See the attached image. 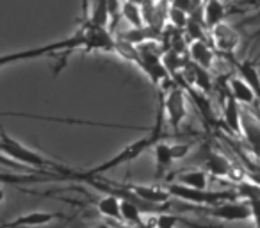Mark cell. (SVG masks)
I'll return each mask as SVG.
<instances>
[{
	"label": "cell",
	"instance_id": "1",
	"mask_svg": "<svg viewBox=\"0 0 260 228\" xmlns=\"http://www.w3.org/2000/svg\"><path fill=\"white\" fill-rule=\"evenodd\" d=\"M0 153L16 162L18 166H27L30 170H41L45 173H59L70 177V180H82V173H77L73 170L61 166L55 160L48 159V157L41 155V153L34 152L32 148L22 145L20 141L13 139L6 131L0 127Z\"/></svg>",
	"mask_w": 260,
	"mask_h": 228
},
{
	"label": "cell",
	"instance_id": "2",
	"mask_svg": "<svg viewBox=\"0 0 260 228\" xmlns=\"http://www.w3.org/2000/svg\"><path fill=\"white\" fill-rule=\"evenodd\" d=\"M162 125H164V109H162V102H160L159 116H157V123H155V127H153V131L150 132L148 136H145V138L138 139V141H134V143H130L128 146H125V148H123L121 152L116 153L114 157L104 160L102 164L91 168V170L84 171L82 182L87 180V178H96L98 175L105 173V171L114 170V168L125 166V164H128V162H134L138 157H141V153H145L146 150L153 148V145L162 139Z\"/></svg>",
	"mask_w": 260,
	"mask_h": 228
},
{
	"label": "cell",
	"instance_id": "3",
	"mask_svg": "<svg viewBox=\"0 0 260 228\" xmlns=\"http://www.w3.org/2000/svg\"><path fill=\"white\" fill-rule=\"evenodd\" d=\"M168 191H170L171 198L180 200L184 203H191V205H198V207H210V205H217V203L224 202V200H234L237 198V192L235 187L232 191H210V189H196V187H189V185L173 184L168 185Z\"/></svg>",
	"mask_w": 260,
	"mask_h": 228
},
{
	"label": "cell",
	"instance_id": "4",
	"mask_svg": "<svg viewBox=\"0 0 260 228\" xmlns=\"http://www.w3.org/2000/svg\"><path fill=\"white\" fill-rule=\"evenodd\" d=\"M160 102H162L164 118H166L168 125L175 132H178L185 118H187V94H185L184 87L173 82L170 89L162 91V100Z\"/></svg>",
	"mask_w": 260,
	"mask_h": 228
},
{
	"label": "cell",
	"instance_id": "5",
	"mask_svg": "<svg viewBox=\"0 0 260 228\" xmlns=\"http://www.w3.org/2000/svg\"><path fill=\"white\" fill-rule=\"evenodd\" d=\"M82 47V40H80V34L68 38V40L57 41V43H50L45 45V47H38V48H30V50H22V52H15V54H6L0 55V68L8 64H15L20 61H27V59H36V57H43V55H50L54 52H64V50H77V48Z\"/></svg>",
	"mask_w": 260,
	"mask_h": 228
},
{
	"label": "cell",
	"instance_id": "6",
	"mask_svg": "<svg viewBox=\"0 0 260 228\" xmlns=\"http://www.w3.org/2000/svg\"><path fill=\"white\" fill-rule=\"evenodd\" d=\"M207 216L216 217L219 221H226V223H246L251 221V210L246 200L234 198V200H224V202L217 203V205L210 207H200Z\"/></svg>",
	"mask_w": 260,
	"mask_h": 228
},
{
	"label": "cell",
	"instance_id": "7",
	"mask_svg": "<svg viewBox=\"0 0 260 228\" xmlns=\"http://www.w3.org/2000/svg\"><path fill=\"white\" fill-rule=\"evenodd\" d=\"M79 34H80V40H82V47H80V50L114 54L116 38L112 36V32L109 30V27L93 25V23L86 22Z\"/></svg>",
	"mask_w": 260,
	"mask_h": 228
},
{
	"label": "cell",
	"instance_id": "8",
	"mask_svg": "<svg viewBox=\"0 0 260 228\" xmlns=\"http://www.w3.org/2000/svg\"><path fill=\"white\" fill-rule=\"evenodd\" d=\"M210 40H212V45L217 52L228 54V55L234 54L239 48V45H241V36H239V32L232 25H228L226 22L217 23L216 27L210 29Z\"/></svg>",
	"mask_w": 260,
	"mask_h": 228
},
{
	"label": "cell",
	"instance_id": "9",
	"mask_svg": "<svg viewBox=\"0 0 260 228\" xmlns=\"http://www.w3.org/2000/svg\"><path fill=\"white\" fill-rule=\"evenodd\" d=\"M52 180H70L66 175H48L43 171H0V185H22L36 184V182H52Z\"/></svg>",
	"mask_w": 260,
	"mask_h": 228
},
{
	"label": "cell",
	"instance_id": "10",
	"mask_svg": "<svg viewBox=\"0 0 260 228\" xmlns=\"http://www.w3.org/2000/svg\"><path fill=\"white\" fill-rule=\"evenodd\" d=\"M232 166H234V160L228 159L224 153L216 152V150H205V153H203L202 168H205L207 173L212 178L226 180L228 175H230Z\"/></svg>",
	"mask_w": 260,
	"mask_h": 228
},
{
	"label": "cell",
	"instance_id": "11",
	"mask_svg": "<svg viewBox=\"0 0 260 228\" xmlns=\"http://www.w3.org/2000/svg\"><path fill=\"white\" fill-rule=\"evenodd\" d=\"M241 138L249 146L251 153L260 159V118L255 116L253 112L242 109V132Z\"/></svg>",
	"mask_w": 260,
	"mask_h": 228
},
{
	"label": "cell",
	"instance_id": "12",
	"mask_svg": "<svg viewBox=\"0 0 260 228\" xmlns=\"http://www.w3.org/2000/svg\"><path fill=\"white\" fill-rule=\"evenodd\" d=\"M223 121L228 132L234 136H241L242 132V105L230 93L223 98Z\"/></svg>",
	"mask_w": 260,
	"mask_h": 228
},
{
	"label": "cell",
	"instance_id": "13",
	"mask_svg": "<svg viewBox=\"0 0 260 228\" xmlns=\"http://www.w3.org/2000/svg\"><path fill=\"white\" fill-rule=\"evenodd\" d=\"M61 217H64V216L59 214V212L54 214V212H41V210H38V212L22 214V216L8 221V223H2L0 224V228H8V226H47V224H50L52 221L61 219Z\"/></svg>",
	"mask_w": 260,
	"mask_h": 228
},
{
	"label": "cell",
	"instance_id": "14",
	"mask_svg": "<svg viewBox=\"0 0 260 228\" xmlns=\"http://www.w3.org/2000/svg\"><path fill=\"white\" fill-rule=\"evenodd\" d=\"M187 55L194 64L203 66L207 70H212L214 61H216V54H214L212 47L207 40L191 41L187 48Z\"/></svg>",
	"mask_w": 260,
	"mask_h": 228
},
{
	"label": "cell",
	"instance_id": "15",
	"mask_svg": "<svg viewBox=\"0 0 260 228\" xmlns=\"http://www.w3.org/2000/svg\"><path fill=\"white\" fill-rule=\"evenodd\" d=\"M228 89H230L232 96H234L241 105H244V107L255 105L256 98H258V94L255 93V89H253V87L239 75L232 77V79L228 80Z\"/></svg>",
	"mask_w": 260,
	"mask_h": 228
},
{
	"label": "cell",
	"instance_id": "16",
	"mask_svg": "<svg viewBox=\"0 0 260 228\" xmlns=\"http://www.w3.org/2000/svg\"><path fill=\"white\" fill-rule=\"evenodd\" d=\"M94 209L98 214H102L107 219L114 221V223H123L121 219V198L112 192H105L102 198L94 202Z\"/></svg>",
	"mask_w": 260,
	"mask_h": 228
},
{
	"label": "cell",
	"instance_id": "17",
	"mask_svg": "<svg viewBox=\"0 0 260 228\" xmlns=\"http://www.w3.org/2000/svg\"><path fill=\"white\" fill-rule=\"evenodd\" d=\"M126 187L134 192L136 196H139L141 200L152 203H170L171 194L166 187H159V185H139V184H126Z\"/></svg>",
	"mask_w": 260,
	"mask_h": 228
},
{
	"label": "cell",
	"instance_id": "18",
	"mask_svg": "<svg viewBox=\"0 0 260 228\" xmlns=\"http://www.w3.org/2000/svg\"><path fill=\"white\" fill-rule=\"evenodd\" d=\"M153 157H155V178L160 180V178H164V175L170 171V168L175 162L170 143H164V141L155 143L153 145Z\"/></svg>",
	"mask_w": 260,
	"mask_h": 228
},
{
	"label": "cell",
	"instance_id": "19",
	"mask_svg": "<svg viewBox=\"0 0 260 228\" xmlns=\"http://www.w3.org/2000/svg\"><path fill=\"white\" fill-rule=\"evenodd\" d=\"M203 13V22H205L207 29H212L217 23L224 22V16H226V8H224L223 0H205L202 6Z\"/></svg>",
	"mask_w": 260,
	"mask_h": 228
},
{
	"label": "cell",
	"instance_id": "20",
	"mask_svg": "<svg viewBox=\"0 0 260 228\" xmlns=\"http://www.w3.org/2000/svg\"><path fill=\"white\" fill-rule=\"evenodd\" d=\"M210 178L212 177L207 173L205 168H192V170H187V171H184V173L177 175L178 184H184V185L196 187V189H209Z\"/></svg>",
	"mask_w": 260,
	"mask_h": 228
},
{
	"label": "cell",
	"instance_id": "21",
	"mask_svg": "<svg viewBox=\"0 0 260 228\" xmlns=\"http://www.w3.org/2000/svg\"><path fill=\"white\" fill-rule=\"evenodd\" d=\"M145 214L141 212V209L138 207V203H134L128 198H121V219L123 224H130V226L138 228H146L145 221H143Z\"/></svg>",
	"mask_w": 260,
	"mask_h": 228
},
{
	"label": "cell",
	"instance_id": "22",
	"mask_svg": "<svg viewBox=\"0 0 260 228\" xmlns=\"http://www.w3.org/2000/svg\"><path fill=\"white\" fill-rule=\"evenodd\" d=\"M121 18L128 23L130 27H143L145 20H143L141 6L132 0H125L121 4Z\"/></svg>",
	"mask_w": 260,
	"mask_h": 228
},
{
	"label": "cell",
	"instance_id": "23",
	"mask_svg": "<svg viewBox=\"0 0 260 228\" xmlns=\"http://www.w3.org/2000/svg\"><path fill=\"white\" fill-rule=\"evenodd\" d=\"M87 22L93 23V25L109 27V23H111V13H109L107 0H94Z\"/></svg>",
	"mask_w": 260,
	"mask_h": 228
},
{
	"label": "cell",
	"instance_id": "24",
	"mask_svg": "<svg viewBox=\"0 0 260 228\" xmlns=\"http://www.w3.org/2000/svg\"><path fill=\"white\" fill-rule=\"evenodd\" d=\"M114 54L118 55V57H121L123 61L134 62V64L139 61V48H138V45L128 43V41L121 40V38H116V41H114Z\"/></svg>",
	"mask_w": 260,
	"mask_h": 228
},
{
	"label": "cell",
	"instance_id": "25",
	"mask_svg": "<svg viewBox=\"0 0 260 228\" xmlns=\"http://www.w3.org/2000/svg\"><path fill=\"white\" fill-rule=\"evenodd\" d=\"M237 70H239V77H242L260 96V72L255 68V64L249 61H244L237 66Z\"/></svg>",
	"mask_w": 260,
	"mask_h": 228
},
{
	"label": "cell",
	"instance_id": "26",
	"mask_svg": "<svg viewBox=\"0 0 260 228\" xmlns=\"http://www.w3.org/2000/svg\"><path fill=\"white\" fill-rule=\"evenodd\" d=\"M182 221L184 219H182L180 216L171 214L170 210H166V212L155 214V217H153V221H152V226L153 228H177Z\"/></svg>",
	"mask_w": 260,
	"mask_h": 228
},
{
	"label": "cell",
	"instance_id": "27",
	"mask_svg": "<svg viewBox=\"0 0 260 228\" xmlns=\"http://www.w3.org/2000/svg\"><path fill=\"white\" fill-rule=\"evenodd\" d=\"M189 16H191L189 13L170 6V9H168V25L175 27V29H178V30H184L189 22Z\"/></svg>",
	"mask_w": 260,
	"mask_h": 228
},
{
	"label": "cell",
	"instance_id": "28",
	"mask_svg": "<svg viewBox=\"0 0 260 228\" xmlns=\"http://www.w3.org/2000/svg\"><path fill=\"white\" fill-rule=\"evenodd\" d=\"M192 150V143H173L171 145V153H173L175 160H184L185 157H189Z\"/></svg>",
	"mask_w": 260,
	"mask_h": 228
},
{
	"label": "cell",
	"instance_id": "29",
	"mask_svg": "<svg viewBox=\"0 0 260 228\" xmlns=\"http://www.w3.org/2000/svg\"><path fill=\"white\" fill-rule=\"evenodd\" d=\"M251 210V224L253 228H260V196H253V198L246 200Z\"/></svg>",
	"mask_w": 260,
	"mask_h": 228
},
{
	"label": "cell",
	"instance_id": "30",
	"mask_svg": "<svg viewBox=\"0 0 260 228\" xmlns=\"http://www.w3.org/2000/svg\"><path fill=\"white\" fill-rule=\"evenodd\" d=\"M170 6H173V8H178V9H182V11H185V13H194L196 9V6H194V2L192 0H170Z\"/></svg>",
	"mask_w": 260,
	"mask_h": 228
},
{
	"label": "cell",
	"instance_id": "31",
	"mask_svg": "<svg viewBox=\"0 0 260 228\" xmlns=\"http://www.w3.org/2000/svg\"><path fill=\"white\" fill-rule=\"evenodd\" d=\"M112 224L111 223H98V224H94V226H91V228H111Z\"/></svg>",
	"mask_w": 260,
	"mask_h": 228
},
{
	"label": "cell",
	"instance_id": "32",
	"mask_svg": "<svg viewBox=\"0 0 260 228\" xmlns=\"http://www.w3.org/2000/svg\"><path fill=\"white\" fill-rule=\"evenodd\" d=\"M4 200H6V191L2 187H0V205L4 203Z\"/></svg>",
	"mask_w": 260,
	"mask_h": 228
},
{
	"label": "cell",
	"instance_id": "33",
	"mask_svg": "<svg viewBox=\"0 0 260 228\" xmlns=\"http://www.w3.org/2000/svg\"><path fill=\"white\" fill-rule=\"evenodd\" d=\"M192 2H194V6H196V8H202V6H203V2H205V0H192Z\"/></svg>",
	"mask_w": 260,
	"mask_h": 228
},
{
	"label": "cell",
	"instance_id": "34",
	"mask_svg": "<svg viewBox=\"0 0 260 228\" xmlns=\"http://www.w3.org/2000/svg\"><path fill=\"white\" fill-rule=\"evenodd\" d=\"M8 228H43V226H8Z\"/></svg>",
	"mask_w": 260,
	"mask_h": 228
},
{
	"label": "cell",
	"instance_id": "35",
	"mask_svg": "<svg viewBox=\"0 0 260 228\" xmlns=\"http://www.w3.org/2000/svg\"><path fill=\"white\" fill-rule=\"evenodd\" d=\"M111 228H121V226H119V224H118V223H116V226H111Z\"/></svg>",
	"mask_w": 260,
	"mask_h": 228
},
{
	"label": "cell",
	"instance_id": "36",
	"mask_svg": "<svg viewBox=\"0 0 260 228\" xmlns=\"http://www.w3.org/2000/svg\"><path fill=\"white\" fill-rule=\"evenodd\" d=\"M256 18H260V13H258V15H256Z\"/></svg>",
	"mask_w": 260,
	"mask_h": 228
}]
</instances>
